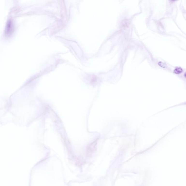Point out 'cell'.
Returning a JSON list of instances; mask_svg holds the SVG:
<instances>
[{
  "label": "cell",
  "instance_id": "6da1fadb",
  "mask_svg": "<svg viewBox=\"0 0 186 186\" xmlns=\"http://www.w3.org/2000/svg\"><path fill=\"white\" fill-rule=\"evenodd\" d=\"M183 71V70L181 67H177L174 70V73L176 74H180Z\"/></svg>",
  "mask_w": 186,
  "mask_h": 186
}]
</instances>
